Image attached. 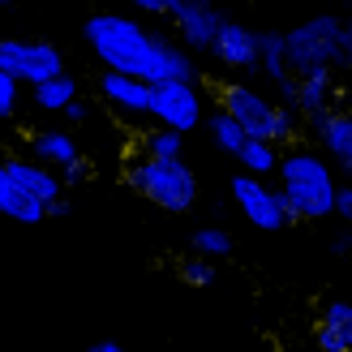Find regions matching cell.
Returning a JSON list of instances; mask_svg holds the SVG:
<instances>
[{"mask_svg":"<svg viewBox=\"0 0 352 352\" xmlns=\"http://www.w3.org/2000/svg\"><path fill=\"white\" fill-rule=\"evenodd\" d=\"M86 43L103 60V69H116V74H133L151 86L160 82H193L198 69H193L189 52L176 47L164 34H151L146 26H138L125 13H95L86 17Z\"/></svg>","mask_w":352,"mask_h":352,"instance_id":"6da1fadb","label":"cell"},{"mask_svg":"<svg viewBox=\"0 0 352 352\" xmlns=\"http://www.w3.org/2000/svg\"><path fill=\"white\" fill-rule=\"evenodd\" d=\"M279 193L292 210V219H327L336 215V176H331L327 155L309 151V146H288L279 160Z\"/></svg>","mask_w":352,"mask_h":352,"instance_id":"7a4b0ae2","label":"cell"},{"mask_svg":"<svg viewBox=\"0 0 352 352\" xmlns=\"http://www.w3.org/2000/svg\"><path fill=\"white\" fill-rule=\"evenodd\" d=\"M219 108L228 116H236L250 138H267V142L284 146V151L296 146V138L305 129V120L296 108L271 103L267 95H258L254 86H241V82H219Z\"/></svg>","mask_w":352,"mask_h":352,"instance_id":"3957f363","label":"cell"},{"mask_svg":"<svg viewBox=\"0 0 352 352\" xmlns=\"http://www.w3.org/2000/svg\"><path fill=\"white\" fill-rule=\"evenodd\" d=\"M125 181L142 193L151 206L168 210V215H189L202 198V185H198V176H193V168L185 160H146V155H138L125 168Z\"/></svg>","mask_w":352,"mask_h":352,"instance_id":"277c9868","label":"cell"},{"mask_svg":"<svg viewBox=\"0 0 352 352\" xmlns=\"http://www.w3.org/2000/svg\"><path fill=\"white\" fill-rule=\"evenodd\" d=\"M288 65L296 78L344 65V17L318 13L301 26H292L288 30Z\"/></svg>","mask_w":352,"mask_h":352,"instance_id":"5b68a950","label":"cell"},{"mask_svg":"<svg viewBox=\"0 0 352 352\" xmlns=\"http://www.w3.org/2000/svg\"><path fill=\"white\" fill-rule=\"evenodd\" d=\"M0 74H13L17 82H26L30 91L52 78L69 74L65 69V52L47 39H5L0 43Z\"/></svg>","mask_w":352,"mask_h":352,"instance_id":"8992f818","label":"cell"},{"mask_svg":"<svg viewBox=\"0 0 352 352\" xmlns=\"http://www.w3.org/2000/svg\"><path fill=\"white\" fill-rule=\"evenodd\" d=\"M232 198L241 206V215L250 219L254 228H262V232H284L288 223H296L288 202H284V193L271 189V185H262V176H250V172L232 176Z\"/></svg>","mask_w":352,"mask_h":352,"instance_id":"52a82bcc","label":"cell"},{"mask_svg":"<svg viewBox=\"0 0 352 352\" xmlns=\"http://www.w3.org/2000/svg\"><path fill=\"white\" fill-rule=\"evenodd\" d=\"M0 185H9L17 193H26V198L43 202L56 210V202H65V176L56 168L39 164L34 155H5V164H0Z\"/></svg>","mask_w":352,"mask_h":352,"instance_id":"ba28073f","label":"cell"},{"mask_svg":"<svg viewBox=\"0 0 352 352\" xmlns=\"http://www.w3.org/2000/svg\"><path fill=\"white\" fill-rule=\"evenodd\" d=\"M155 125H168L176 133H189L202 120V95L193 82H160L155 86V103H151Z\"/></svg>","mask_w":352,"mask_h":352,"instance_id":"9c48e42d","label":"cell"},{"mask_svg":"<svg viewBox=\"0 0 352 352\" xmlns=\"http://www.w3.org/2000/svg\"><path fill=\"white\" fill-rule=\"evenodd\" d=\"M99 95L112 103L116 112L125 116H151V103H155V86L133 78V74H116V69H103L99 74Z\"/></svg>","mask_w":352,"mask_h":352,"instance_id":"30bf717a","label":"cell"},{"mask_svg":"<svg viewBox=\"0 0 352 352\" xmlns=\"http://www.w3.org/2000/svg\"><path fill=\"white\" fill-rule=\"evenodd\" d=\"M210 56H215L223 69H236V74H245V69H262V43H258V30L241 26V22H223L215 47H210Z\"/></svg>","mask_w":352,"mask_h":352,"instance_id":"8fae6325","label":"cell"},{"mask_svg":"<svg viewBox=\"0 0 352 352\" xmlns=\"http://www.w3.org/2000/svg\"><path fill=\"white\" fill-rule=\"evenodd\" d=\"M336 99H340L336 69H322V74H305V78H296V95H292L288 108H296L305 125H314V120H322L327 112H336Z\"/></svg>","mask_w":352,"mask_h":352,"instance_id":"7c38bea8","label":"cell"},{"mask_svg":"<svg viewBox=\"0 0 352 352\" xmlns=\"http://www.w3.org/2000/svg\"><path fill=\"white\" fill-rule=\"evenodd\" d=\"M314 344L322 352H352V301L331 296L314 318Z\"/></svg>","mask_w":352,"mask_h":352,"instance_id":"4fadbf2b","label":"cell"},{"mask_svg":"<svg viewBox=\"0 0 352 352\" xmlns=\"http://www.w3.org/2000/svg\"><path fill=\"white\" fill-rule=\"evenodd\" d=\"M309 133L318 138V146L327 160H336L352 172V112L348 108H336V112H327L322 120H314Z\"/></svg>","mask_w":352,"mask_h":352,"instance_id":"5bb4252c","label":"cell"},{"mask_svg":"<svg viewBox=\"0 0 352 352\" xmlns=\"http://www.w3.org/2000/svg\"><path fill=\"white\" fill-rule=\"evenodd\" d=\"M26 151L39 164L56 168V172H65V168H74L78 160H86L82 146H78V138L69 133V129H39V133H30L26 138Z\"/></svg>","mask_w":352,"mask_h":352,"instance_id":"9a60e30c","label":"cell"},{"mask_svg":"<svg viewBox=\"0 0 352 352\" xmlns=\"http://www.w3.org/2000/svg\"><path fill=\"white\" fill-rule=\"evenodd\" d=\"M228 17L219 9H210V5H189L181 17H176V34H181V43L193 47V52H210L219 39V30H223Z\"/></svg>","mask_w":352,"mask_h":352,"instance_id":"2e32d148","label":"cell"},{"mask_svg":"<svg viewBox=\"0 0 352 352\" xmlns=\"http://www.w3.org/2000/svg\"><path fill=\"white\" fill-rule=\"evenodd\" d=\"M210 138H215V146L223 151V155H232V160H241V151L245 146H250V133H245V125H241V120L236 116H228L223 108H215V112H210Z\"/></svg>","mask_w":352,"mask_h":352,"instance_id":"e0dca14e","label":"cell"},{"mask_svg":"<svg viewBox=\"0 0 352 352\" xmlns=\"http://www.w3.org/2000/svg\"><path fill=\"white\" fill-rule=\"evenodd\" d=\"M258 43H262V74H267L271 82L292 78V65H288V34L258 30Z\"/></svg>","mask_w":352,"mask_h":352,"instance_id":"ac0fdd59","label":"cell"},{"mask_svg":"<svg viewBox=\"0 0 352 352\" xmlns=\"http://www.w3.org/2000/svg\"><path fill=\"white\" fill-rule=\"evenodd\" d=\"M279 160H284V146L267 142V138H250V146L241 151V172L267 176V172H279Z\"/></svg>","mask_w":352,"mask_h":352,"instance_id":"d6986e66","label":"cell"},{"mask_svg":"<svg viewBox=\"0 0 352 352\" xmlns=\"http://www.w3.org/2000/svg\"><path fill=\"white\" fill-rule=\"evenodd\" d=\"M138 146H142L146 160H181L185 133H176V129H168V125H155V129H146L142 138H138Z\"/></svg>","mask_w":352,"mask_h":352,"instance_id":"ffe728a7","label":"cell"},{"mask_svg":"<svg viewBox=\"0 0 352 352\" xmlns=\"http://www.w3.org/2000/svg\"><path fill=\"white\" fill-rule=\"evenodd\" d=\"M0 210H5L9 219H17V223H43L47 215H52V206H43V202H34V198H26V193H17V189H9V185H0Z\"/></svg>","mask_w":352,"mask_h":352,"instance_id":"44dd1931","label":"cell"},{"mask_svg":"<svg viewBox=\"0 0 352 352\" xmlns=\"http://www.w3.org/2000/svg\"><path fill=\"white\" fill-rule=\"evenodd\" d=\"M74 99H82V95H78V82L69 78V74L52 78L43 86H34V108H43V112H65Z\"/></svg>","mask_w":352,"mask_h":352,"instance_id":"7402d4cb","label":"cell"},{"mask_svg":"<svg viewBox=\"0 0 352 352\" xmlns=\"http://www.w3.org/2000/svg\"><path fill=\"white\" fill-rule=\"evenodd\" d=\"M189 250L202 254V258H228L232 254V236H228L223 228H198V232L189 236Z\"/></svg>","mask_w":352,"mask_h":352,"instance_id":"603a6c76","label":"cell"},{"mask_svg":"<svg viewBox=\"0 0 352 352\" xmlns=\"http://www.w3.org/2000/svg\"><path fill=\"white\" fill-rule=\"evenodd\" d=\"M210 262H215V258L185 254L181 262H176V275H181L189 288H210V284H215V267H210Z\"/></svg>","mask_w":352,"mask_h":352,"instance_id":"cb8c5ba5","label":"cell"},{"mask_svg":"<svg viewBox=\"0 0 352 352\" xmlns=\"http://www.w3.org/2000/svg\"><path fill=\"white\" fill-rule=\"evenodd\" d=\"M133 9H142V13H155V17H181L189 5H210V0H129Z\"/></svg>","mask_w":352,"mask_h":352,"instance_id":"d4e9b609","label":"cell"},{"mask_svg":"<svg viewBox=\"0 0 352 352\" xmlns=\"http://www.w3.org/2000/svg\"><path fill=\"white\" fill-rule=\"evenodd\" d=\"M17 86L13 74H0V116H17Z\"/></svg>","mask_w":352,"mask_h":352,"instance_id":"484cf974","label":"cell"},{"mask_svg":"<svg viewBox=\"0 0 352 352\" xmlns=\"http://www.w3.org/2000/svg\"><path fill=\"white\" fill-rule=\"evenodd\" d=\"M91 172H95V168H91V160H78L74 168H65L60 176H65V185L74 189V185H82V181H91Z\"/></svg>","mask_w":352,"mask_h":352,"instance_id":"4316f807","label":"cell"},{"mask_svg":"<svg viewBox=\"0 0 352 352\" xmlns=\"http://www.w3.org/2000/svg\"><path fill=\"white\" fill-rule=\"evenodd\" d=\"M60 116L69 120V125H86V120H91V103H86V99H74Z\"/></svg>","mask_w":352,"mask_h":352,"instance_id":"83f0119b","label":"cell"},{"mask_svg":"<svg viewBox=\"0 0 352 352\" xmlns=\"http://www.w3.org/2000/svg\"><path fill=\"white\" fill-rule=\"evenodd\" d=\"M336 215L344 223H352V185H340V193H336Z\"/></svg>","mask_w":352,"mask_h":352,"instance_id":"f1b7e54d","label":"cell"},{"mask_svg":"<svg viewBox=\"0 0 352 352\" xmlns=\"http://www.w3.org/2000/svg\"><path fill=\"white\" fill-rule=\"evenodd\" d=\"M344 65H352V17L344 22Z\"/></svg>","mask_w":352,"mask_h":352,"instance_id":"f546056e","label":"cell"},{"mask_svg":"<svg viewBox=\"0 0 352 352\" xmlns=\"http://www.w3.org/2000/svg\"><path fill=\"white\" fill-rule=\"evenodd\" d=\"M86 352H125V348H120V344H112V340H103V344H91Z\"/></svg>","mask_w":352,"mask_h":352,"instance_id":"4dcf8cb0","label":"cell"},{"mask_svg":"<svg viewBox=\"0 0 352 352\" xmlns=\"http://www.w3.org/2000/svg\"><path fill=\"white\" fill-rule=\"evenodd\" d=\"M336 254H352V236H336V245H331Z\"/></svg>","mask_w":352,"mask_h":352,"instance_id":"1f68e13d","label":"cell"},{"mask_svg":"<svg viewBox=\"0 0 352 352\" xmlns=\"http://www.w3.org/2000/svg\"><path fill=\"white\" fill-rule=\"evenodd\" d=\"M9 5H13V0H0V9H9Z\"/></svg>","mask_w":352,"mask_h":352,"instance_id":"d6a6232c","label":"cell"}]
</instances>
